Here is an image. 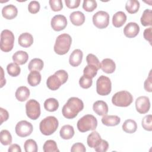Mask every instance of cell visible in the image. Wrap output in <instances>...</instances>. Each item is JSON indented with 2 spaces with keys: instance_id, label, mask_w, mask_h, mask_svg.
<instances>
[{
  "instance_id": "cell-2",
  "label": "cell",
  "mask_w": 152,
  "mask_h": 152,
  "mask_svg": "<svg viewBox=\"0 0 152 152\" xmlns=\"http://www.w3.org/2000/svg\"><path fill=\"white\" fill-rule=\"evenodd\" d=\"M68 78V74L66 71L63 69L58 70L53 75L48 78L46 81L47 87L51 90H56L62 84L66 82Z\"/></svg>"
},
{
  "instance_id": "cell-36",
  "label": "cell",
  "mask_w": 152,
  "mask_h": 152,
  "mask_svg": "<svg viewBox=\"0 0 152 152\" xmlns=\"http://www.w3.org/2000/svg\"><path fill=\"white\" fill-rule=\"evenodd\" d=\"M24 148L26 152H37L38 150L37 143L33 139L26 140L24 144Z\"/></svg>"
},
{
  "instance_id": "cell-27",
  "label": "cell",
  "mask_w": 152,
  "mask_h": 152,
  "mask_svg": "<svg viewBox=\"0 0 152 152\" xmlns=\"http://www.w3.org/2000/svg\"><path fill=\"white\" fill-rule=\"evenodd\" d=\"M41 74L39 71H32L27 77V82L31 86L35 87L40 84L41 81Z\"/></svg>"
},
{
  "instance_id": "cell-42",
  "label": "cell",
  "mask_w": 152,
  "mask_h": 152,
  "mask_svg": "<svg viewBox=\"0 0 152 152\" xmlns=\"http://www.w3.org/2000/svg\"><path fill=\"white\" fill-rule=\"evenodd\" d=\"M49 3L52 10L53 11H59L63 8L61 0H50Z\"/></svg>"
},
{
  "instance_id": "cell-1",
  "label": "cell",
  "mask_w": 152,
  "mask_h": 152,
  "mask_svg": "<svg viewBox=\"0 0 152 152\" xmlns=\"http://www.w3.org/2000/svg\"><path fill=\"white\" fill-rule=\"evenodd\" d=\"M84 108L83 101L78 97H70L62 109V113L66 119H73Z\"/></svg>"
},
{
  "instance_id": "cell-25",
  "label": "cell",
  "mask_w": 152,
  "mask_h": 152,
  "mask_svg": "<svg viewBox=\"0 0 152 152\" xmlns=\"http://www.w3.org/2000/svg\"><path fill=\"white\" fill-rule=\"evenodd\" d=\"M121 122V119L116 115H105L102 118V122L103 125L108 126L118 125Z\"/></svg>"
},
{
  "instance_id": "cell-4",
  "label": "cell",
  "mask_w": 152,
  "mask_h": 152,
  "mask_svg": "<svg viewBox=\"0 0 152 152\" xmlns=\"http://www.w3.org/2000/svg\"><path fill=\"white\" fill-rule=\"evenodd\" d=\"M59 126L58 119L53 116L46 117L39 124L40 131L45 135H50L54 133Z\"/></svg>"
},
{
  "instance_id": "cell-23",
  "label": "cell",
  "mask_w": 152,
  "mask_h": 152,
  "mask_svg": "<svg viewBox=\"0 0 152 152\" xmlns=\"http://www.w3.org/2000/svg\"><path fill=\"white\" fill-rule=\"evenodd\" d=\"M12 58L13 61L18 65H23L27 62L28 55L25 51L18 50L14 53Z\"/></svg>"
},
{
  "instance_id": "cell-14",
  "label": "cell",
  "mask_w": 152,
  "mask_h": 152,
  "mask_svg": "<svg viewBox=\"0 0 152 152\" xmlns=\"http://www.w3.org/2000/svg\"><path fill=\"white\" fill-rule=\"evenodd\" d=\"M140 31L138 24L134 22L128 23L124 28L125 36L128 38H134L136 37Z\"/></svg>"
},
{
  "instance_id": "cell-46",
  "label": "cell",
  "mask_w": 152,
  "mask_h": 152,
  "mask_svg": "<svg viewBox=\"0 0 152 152\" xmlns=\"http://www.w3.org/2000/svg\"><path fill=\"white\" fill-rule=\"evenodd\" d=\"M71 151L72 152H76V151L85 152L86 151V148L83 144L81 142H77L72 145L71 148Z\"/></svg>"
},
{
  "instance_id": "cell-3",
  "label": "cell",
  "mask_w": 152,
  "mask_h": 152,
  "mask_svg": "<svg viewBox=\"0 0 152 152\" xmlns=\"http://www.w3.org/2000/svg\"><path fill=\"white\" fill-rule=\"evenodd\" d=\"M72 43V39L70 35L63 33L59 35L55 41L54 45V51L59 55L66 54L69 50Z\"/></svg>"
},
{
  "instance_id": "cell-30",
  "label": "cell",
  "mask_w": 152,
  "mask_h": 152,
  "mask_svg": "<svg viewBox=\"0 0 152 152\" xmlns=\"http://www.w3.org/2000/svg\"><path fill=\"white\" fill-rule=\"evenodd\" d=\"M140 21L143 26H151L152 25V11L150 9L145 10L142 14Z\"/></svg>"
},
{
  "instance_id": "cell-34",
  "label": "cell",
  "mask_w": 152,
  "mask_h": 152,
  "mask_svg": "<svg viewBox=\"0 0 152 152\" xmlns=\"http://www.w3.org/2000/svg\"><path fill=\"white\" fill-rule=\"evenodd\" d=\"M43 150L45 152H59L56 142L54 140H47L43 146Z\"/></svg>"
},
{
  "instance_id": "cell-49",
  "label": "cell",
  "mask_w": 152,
  "mask_h": 152,
  "mask_svg": "<svg viewBox=\"0 0 152 152\" xmlns=\"http://www.w3.org/2000/svg\"><path fill=\"white\" fill-rule=\"evenodd\" d=\"M0 115H1V124H2L4 122L8 120L9 118V113L8 111L2 107L0 108Z\"/></svg>"
},
{
  "instance_id": "cell-21",
  "label": "cell",
  "mask_w": 152,
  "mask_h": 152,
  "mask_svg": "<svg viewBox=\"0 0 152 152\" xmlns=\"http://www.w3.org/2000/svg\"><path fill=\"white\" fill-rule=\"evenodd\" d=\"M126 21V15L123 11L116 12L112 17V24L115 27H122Z\"/></svg>"
},
{
  "instance_id": "cell-13",
  "label": "cell",
  "mask_w": 152,
  "mask_h": 152,
  "mask_svg": "<svg viewBox=\"0 0 152 152\" xmlns=\"http://www.w3.org/2000/svg\"><path fill=\"white\" fill-rule=\"evenodd\" d=\"M50 24L53 30L59 31L66 27L67 20L63 15H56L52 18Z\"/></svg>"
},
{
  "instance_id": "cell-39",
  "label": "cell",
  "mask_w": 152,
  "mask_h": 152,
  "mask_svg": "<svg viewBox=\"0 0 152 152\" xmlns=\"http://www.w3.org/2000/svg\"><path fill=\"white\" fill-rule=\"evenodd\" d=\"M86 61L88 65H91L95 66L98 69L100 68L101 65L97 56L92 53H89L86 56Z\"/></svg>"
},
{
  "instance_id": "cell-45",
  "label": "cell",
  "mask_w": 152,
  "mask_h": 152,
  "mask_svg": "<svg viewBox=\"0 0 152 152\" xmlns=\"http://www.w3.org/2000/svg\"><path fill=\"white\" fill-rule=\"evenodd\" d=\"M144 89L148 92H151L152 91V78H151V70L149 72L148 78L144 81Z\"/></svg>"
},
{
  "instance_id": "cell-22",
  "label": "cell",
  "mask_w": 152,
  "mask_h": 152,
  "mask_svg": "<svg viewBox=\"0 0 152 152\" xmlns=\"http://www.w3.org/2000/svg\"><path fill=\"white\" fill-rule=\"evenodd\" d=\"M102 140L100 134L97 131H93L88 135L87 142L90 147L94 148L99 144Z\"/></svg>"
},
{
  "instance_id": "cell-24",
  "label": "cell",
  "mask_w": 152,
  "mask_h": 152,
  "mask_svg": "<svg viewBox=\"0 0 152 152\" xmlns=\"http://www.w3.org/2000/svg\"><path fill=\"white\" fill-rule=\"evenodd\" d=\"M16 99L20 102H24L27 100L30 96V90L26 86L19 87L15 93Z\"/></svg>"
},
{
  "instance_id": "cell-41",
  "label": "cell",
  "mask_w": 152,
  "mask_h": 152,
  "mask_svg": "<svg viewBox=\"0 0 152 152\" xmlns=\"http://www.w3.org/2000/svg\"><path fill=\"white\" fill-rule=\"evenodd\" d=\"M93 80L92 78H88L84 75H82L79 80V84L81 87L83 88H88L92 86Z\"/></svg>"
},
{
  "instance_id": "cell-17",
  "label": "cell",
  "mask_w": 152,
  "mask_h": 152,
  "mask_svg": "<svg viewBox=\"0 0 152 152\" xmlns=\"http://www.w3.org/2000/svg\"><path fill=\"white\" fill-rule=\"evenodd\" d=\"M94 112L99 116H104L108 112V106L107 103L103 100H97L93 105Z\"/></svg>"
},
{
  "instance_id": "cell-50",
  "label": "cell",
  "mask_w": 152,
  "mask_h": 152,
  "mask_svg": "<svg viewBox=\"0 0 152 152\" xmlns=\"http://www.w3.org/2000/svg\"><path fill=\"white\" fill-rule=\"evenodd\" d=\"M8 152H21V149L19 145L17 144H11L8 150Z\"/></svg>"
},
{
  "instance_id": "cell-19",
  "label": "cell",
  "mask_w": 152,
  "mask_h": 152,
  "mask_svg": "<svg viewBox=\"0 0 152 152\" xmlns=\"http://www.w3.org/2000/svg\"><path fill=\"white\" fill-rule=\"evenodd\" d=\"M69 18L71 23L77 26H81L85 21L84 14L80 11L72 12L69 15Z\"/></svg>"
},
{
  "instance_id": "cell-12",
  "label": "cell",
  "mask_w": 152,
  "mask_h": 152,
  "mask_svg": "<svg viewBox=\"0 0 152 152\" xmlns=\"http://www.w3.org/2000/svg\"><path fill=\"white\" fill-rule=\"evenodd\" d=\"M135 107L137 111L141 114L147 113L150 108L149 98L144 96L138 97L135 100Z\"/></svg>"
},
{
  "instance_id": "cell-44",
  "label": "cell",
  "mask_w": 152,
  "mask_h": 152,
  "mask_svg": "<svg viewBox=\"0 0 152 152\" xmlns=\"http://www.w3.org/2000/svg\"><path fill=\"white\" fill-rule=\"evenodd\" d=\"M109 147V144L107 141L102 140L99 144L94 148V150L97 152H105L107 150Z\"/></svg>"
},
{
  "instance_id": "cell-31",
  "label": "cell",
  "mask_w": 152,
  "mask_h": 152,
  "mask_svg": "<svg viewBox=\"0 0 152 152\" xmlns=\"http://www.w3.org/2000/svg\"><path fill=\"white\" fill-rule=\"evenodd\" d=\"M44 66V63L41 59L39 58H34L31 59L28 65V68L30 71H41Z\"/></svg>"
},
{
  "instance_id": "cell-8",
  "label": "cell",
  "mask_w": 152,
  "mask_h": 152,
  "mask_svg": "<svg viewBox=\"0 0 152 152\" xmlns=\"http://www.w3.org/2000/svg\"><path fill=\"white\" fill-rule=\"evenodd\" d=\"M112 90V83L110 78L104 75L100 76L96 81V91L100 96H107Z\"/></svg>"
},
{
  "instance_id": "cell-28",
  "label": "cell",
  "mask_w": 152,
  "mask_h": 152,
  "mask_svg": "<svg viewBox=\"0 0 152 152\" xmlns=\"http://www.w3.org/2000/svg\"><path fill=\"white\" fill-rule=\"evenodd\" d=\"M137 129V124L134 120L127 119L122 125V129L126 133H134Z\"/></svg>"
},
{
  "instance_id": "cell-11",
  "label": "cell",
  "mask_w": 152,
  "mask_h": 152,
  "mask_svg": "<svg viewBox=\"0 0 152 152\" xmlns=\"http://www.w3.org/2000/svg\"><path fill=\"white\" fill-rule=\"evenodd\" d=\"M33 129L32 124L27 121L18 122L15 128V133L20 137H26L30 135Z\"/></svg>"
},
{
  "instance_id": "cell-16",
  "label": "cell",
  "mask_w": 152,
  "mask_h": 152,
  "mask_svg": "<svg viewBox=\"0 0 152 152\" xmlns=\"http://www.w3.org/2000/svg\"><path fill=\"white\" fill-rule=\"evenodd\" d=\"M83 57V53L80 49H75L71 53L69 58V64L74 67L78 66L81 63Z\"/></svg>"
},
{
  "instance_id": "cell-29",
  "label": "cell",
  "mask_w": 152,
  "mask_h": 152,
  "mask_svg": "<svg viewBox=\"0 0 152 152\" xmlns=\"http://www.w3.org/2000/svg\"><path fill=\"white\" fill-rule=\"evenodd\" d=\"M44 107L49 112H55L59 107V102L55 98H49L45 101Z\"/></svg>"
},
{
  "instance_id": "cell-32",
  "label": "cell",
  "mask_w": 152,
  "mask_h": 152,
  "mask_svg": "<svg viewBox=\"0 0 152 152\" xmlns=\"http://www.w3.org/2000/svg\"><path fill=\"white\" fill-rule=\"evenodd\" d=\"M140 2L137 0H129L125 4V9L129 14H135L139 10Z\"/></svg>"
},
{
  "instance_id": "cell-47",
  "label": "cell",
  "mask_w": 152,
  "mask_h": 152,
  "mask_svg": "<svg viewBox=\"0 0 152 152\" xmlns=\"http://www.w3.org/2000/svg\"><path fill=\"white\" fill-rule=\"evenodd\" d=\"M65 3L66 6L70 9L77 8L79 7L80 4V0H65Z\"/></svg>"
},
{
  "instance_id": "cell-26",
  "label": "cell",
  "mask_w": 152,
  "mask_h": 152,
  "mask_svg": "<svg viewBox=\"0 0 152 152\" xmlns=\"http://www.w3.org/2000/svg\"><path fill=\"white\" fill-rule=\"evenodd\" d=\"M59 134L61 137L64 140H69L74 135V129L72 126L70 125H64L60 129Z\"/></svg>"
},
{
  "instance_id": "cell-35",
  "label": "cell",
  "mask_w": 152,
  "mask_h": 152,
  "mask_svg": "<svg viewBox=\"0 0 152 152\" xmlns=\"http://www.w3.org/2000/svg\"><path fill=\"white\" fill-rule=\"evenodd\" d=\"M7 71L8 74L11 77L18 76L21 72V69L19 65L15 63H10L7 66Z\"/></svg>"
},
{
  "instance_id": "cell-40",
  "label": "cell",
  "mask_w": 152,
  "mask_h": 152,
  "mask_svg": "<svg viewBox=\"0 0 152 152\" xmlns=\"http://www.w3.org/2000/svg\"><path fill=\"white\" fill-rule=\"evenodd\" d=\"M141 125L142 128L148 131L152 130V116L151 115H148L145 116L142 119Z\"/></svg>"
},
{
  "instance_id": "cell-43",
  "label": "cell",
  "mask_w": 152,
  "mask_h": 152,
  "mask_svg": "<svg viewBox=\"0 0 152 152\" xmlns=\"http://www.w3.org/2000/svg\"><path fill=\"white\" fill-rule=\"evenodd\" d=\"M40 8V4L37 1H32L28 4V10L31 14H36L39 11Z\"/></svg>"
},
{
  "instance_id": "cell-48",
  "label": "cell",
  "mask_w": 152,
  "mask_h": 152,
  "mask_svg": "<svg viewBox=\"0 0 152 152\" xmlns=\"http://www.w3.org/2000/svg\"><path fill=\"white\" fill-rule=\"evenodd\" d=\"M152 28L151 27H149L148 28L145 29V30L144 31V38L147 40L150 45H151V40H152Z\"/></svg>"
},
{
  "instance_id": "cell-38",
  "label": "cell",
  "mask_w": 152,
  "mask_h": 152,
  "mask_svg": "<svg viewBox=\"0 0 152 152\" xmlns=\"http://www.w3.org/2000/svg\"><path fill=\"white\" fill-rule=\"evenodd\" d=\"M97 2L94 0H84L83 8L87 12H92L97 8Z\"/></svg>"
},
{
  "instance_id": "cell-5",
  "label": "cell",
  "mask_w": 152,
  "mask_h": 152,
  "mask_svg": "<svg viewBox=\"0 0 152 152\" xmlns=\"http://www.w3.org/2000/svg\"><path fill=\"white\" fill-rule=\"evenodd\" d=\"M77 126L78 131L81 132L93 131L97 126V121L93 115H86L78 121Z\"/></svg>"
},
{
  "instance_id": "cell-37",
  "label": "cell",
  "mask_w": 152,
  "mask_h": 152,
  "mask_svg": "<svg viewBox=\"0 0 152 152\" xmlns=\"http://www.w3.org/2000/svg\"><path fill=\"white\" fill-rule=\"evenodd\" d=\"M97 71L98 69L95 66L91 65H87V66H86L83 70V75L88 78H93L96 75Z\"/></svg>"
},
{
  "instance_id": "cell-18",
  "label": "cell",
  "mask_w": 152,
  "mask_h": 152,
  "mask_svg": "<svg viewBox=\"0 0 152 152\" xmlns=\"http://www.w3.org/2000/svg\"><path fill=\"white\" fill-rule=\"evenodd\" d=\"M100 68L105 73L112 74L115 71L116 64L111 59L106 58L103 59L100 63Z\"/></svg>"
},
{
  "instance_id": "cell-6",
  "label": "cell",
  "mask_w": 152,
  "mask_h": 152,
  "mask_svg": "<svg viewBox=\"0 0 152 152\" xmlns=\"http://www.w3.org/2000/svg\"><path fill=\"white\" fill-rule=\"evenodd\" d=\"M133 101L132 94L126 90H122L116 93L112 98V103L119 107H127Z\"/></svg>"
},
{
  "instance_id": "cell-15",
  "label": "cell",
  "mask_w": 152,
  "mask_h": 152,
  "mask_svg": "<svg viewBox=\"0 0 152 152\" xmlns=\"http://www.w3.org/2000/svg\"><path fill=\"white\" fill-rule=\"evenodd\" d=\"M18 10L17 7L12 5H7L3 7L2 10V15L3 17L7 20H12L17 17Z\"/></svg>"
},
{
  "instance_id": "cell-20",
  "label": "cell",
  "mask_w": 152,
  "mask_h": 152,
  "mask_svg": "<svg viewBox=\"0 0 152 152\" xmlns=\"http://www.w3.org/2000/svg\"><path fill=\"white\" fill-rule=\"evenodd\" d=\"M18 44L23 48H28L33 43V37L29 33H23L18 37Z\"/></svg>"
},
{
  "instance_id": "cell-9",
  "label": "cell",
  "mask_w": 152,
  "mask_h": 152,
  "mask_svg": "<svg viewBox=\"0 0 152 152\" xmlns=\"http://www.w3.org/2000/svg\"><path fill=\"white\" fill-rule=\"evenodd\" d=\"M26 112L27 116L32 120H36L40 115V106L39 103L34 99H30L26 104Z\"/></svg>"
},
{
  "instance_id": "cell-7",
  "label": "cell",
  "mask_w": 152,
  "mask_h": 152,
  "mask_svg": "<svg viewBox=\"0 0 152 152\" xmlns=\"http://www.w3.org/2000/svg\"><path fill=\"white\" fill-rule=\"evenodd\" d=\"M14 35L9 30L5 29L1 33V49L5 52L11 51L14 46Z\"/></svg>"
},
{
  "instance_id": "cell-33",
  "label": "cell",
  "mask_w": 152,
  "mask_h": 152,
  "mask_svg": "<svg viewBox=\"0 0 152 152\" xmlns=\"http://www.w3.org/2000/svg\"><path fill=\"white\" fill-rule=\"evenodd\" d=\"M0 141L2 145H8L12 142V136L7 129H3L0 132Z\"/></svg>"
},
{
  "instance_id": "cell-10",
  "label": "cell",
  "mask_w": 152,
  "mask_h": 152,
  "mask_svg": "<svg viewBox=\"0 0 152 152\" xmlns=\"http://www.w3.org/2000/svg\"><path fill=\"white\" fill-rule=\"evenodd\" d=\"M93 23L98 28H106L109 23V15L104 11H99L93 16Z\"/></svg>"
}]
</instances>
